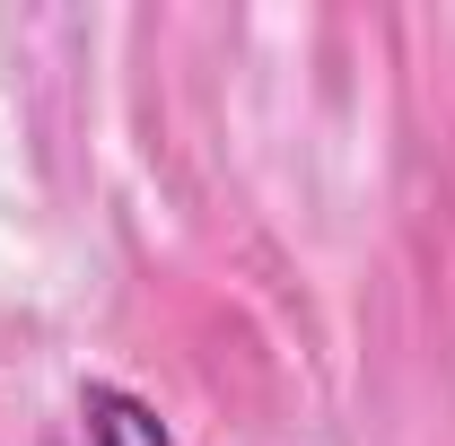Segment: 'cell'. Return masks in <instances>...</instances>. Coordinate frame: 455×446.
Wrapping results in <instances>:
<instances>
[{
    "instance_id": "6da1fadb",
    "label": "cell",
    "mask_w": 455,
    "mask_h": 446,
    "mask_svg": "<svg viewBox=\"0 0 455 446\" xmlns=\"http://www.w3.org/2000/svg\"><path fill=\"white\" fill-rule=\"evenodd\" d=\"M79 420H88V446H175L167 429H158V411H149L140 394H123V386H88Z\"/></svg>"
}]
</instances>
